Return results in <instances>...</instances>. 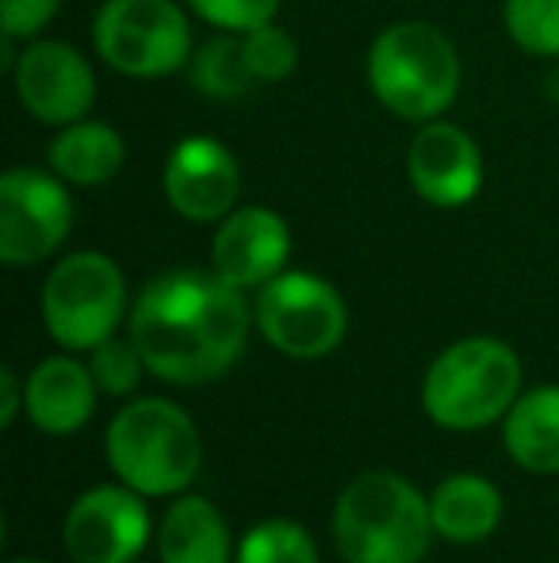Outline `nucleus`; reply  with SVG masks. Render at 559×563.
<instances>
[{
    "label": "nucleus",
    "mask_w": 559,
    "mask_h": 563,
    "mask_svg": "<svg viewBox=\"0 0 559 563\" xmlns=\"http://www.w3.org/2000/svg\"><path fill=\"white\" fill-rule=\"evenodd\" d=\"M433 529L448 544H479L502 526V490L479 472H452L429 495Z\"/></svg>",
    "instance_id": "obj_18"
},
{
    "label": "nucleus",
    "mask_w": 559,
    "mask_h": 563,
    "mask_svg": "<svg viewBox=\"0 0 559 563\" xmlns=\"http://www.w3.org/2000/svg\"><path fill=\"white\" fill-rule=\"evenodd\" d=\"M89 35L100 66L127 81H165L185 74L195 51L192 12L185 0H100Z\"/></svg>",
    "instance_id": "obj_6"
},
{
    "label": "nucleus",
    "mask_w": 559,
    "mask_h": 563,
    "mask_svg": "<svg viewBox=\"0 0 559 563\" xmlns=\"http://www.w3.org/2000/svg\"><path fill=\"white\" fill-rule=\"evenodd\" d=\"M329 529L345 563H422L437 537L429 498L388 467L345 483Z\"/></svg>",
    "instance_id": "obj_3"
},
{
    "label": "nucleus",
    "mask_w": 559,
    "mask_h": 563,
    "mask_svg": "<svg viewBox=\"0 0 559 563\" xmlns=\"http://www.w3.org/2000/svg\"><path fill=\"white\" fill-rule=\"evenodd\" d=\"M406 180L414 196L437 211L468 208L487 180V162L476 134L452 119H429L406 146Z\"/></svg>",
    "instance_id": "obj_13"
},
{
    "label": "nucleus",
    "mask_w": 559,
    "mask_h": 563,
    "mask_svg": "<svg viewBox=\"0 0 559 563\" xmlns=\"http://www.w3.org/2000/svg\"><path fill=\"white\" fill-rule=\"evenodd\" d=\"M8 77H12V92L23 112L54 131L77 123V119H89L100 97L89 54L77 51L66 38L38 35L20 43Z\"/></svg>",
    "instance_id": "obj_10"
},
{
    "label": "nucleus",
    "mask_w": 559,
    "mask_h": 563,
    "mask_svg": "<svg viewBox=\"0 0 559 563\" xmlns=\"http://www.w3.org/2000/svg\"><path fill=\"white\" fill-rule=\"evenodd\" d=\"M43 327L54 345L92 353L131 319V291L120 261L104 250H74L43 280Z\"/></svg>",
    "instance_id": "obj_7"
},
{
    "label": "nucleus",
    "mask_w": 559,
    "mask_h": 563,
    "mask_svg": "<svg viewBox=\"0 0 559 563\" xmlns=\"http://www.w3.org/2000/svg\"><path fill=\"white\" fill-rule=\"evenodd\" d=\"M89 368L97 376V387L112 399H131L146 379V356L138 353V345L127 338H108L104 345H97L89 353Z\"/></svg>",
    "instance_id": "obj_24"
},
{
    "label": "nucleus",
    "mask_w": 559,
    "mask_h": 563,
    "mask_svg": "<svg viewBox=\"0 0 559 563\" xmlns=\"http://www.w3.org/2000/svg\"><path fill=\"white\" fill-rule=\"evenodd\" d=\"M185 4H188V12L208 23L211 31L246 35V31L277 20L283 0H185Z\"/></svg>",
    "instance_id": "obj_25"
},
{
    "label": "nucleus",
    "mask_w": 559,
    "mask_h": 563,
    "mask_svg": "<svg viewBox=\"0 0 559 563\" xmlns=\"http://www.w3.org/2000/svg\"><path fill=\"white\" fill-rule=\"evenodd\" d=\"M0 426H15V418H20V410H27V384H23L20 376H15V368H4L0 372Z\"/></svg>",
    "instance_id": "obj_27"
},
{
    "label": "nucleus",
    "mask_w": 559,
    "mask_h": 563,
    "mask_svg": "<svg viewBox=\"0 0 559 563\" xmlns=\"http://www.w3.org/2000/svg\"><path fill=\"white\" fill-rule=\"evenodd\" d=\"M291 227L265 203H238L211 234V268L242 291H257L288 268Z\"/></svg>",
    "instance_id": "obj_14"
},
{
    "label": "nucleus",
    "mask_w": 559,
    "mask_h": 563,
    "mask_svg": "<svg viewBox=\"0 0 559 563\" xmlns=\"http://www.w3.org/2000/svg\"><path fill=\"white\" fill-rule=\"evenodd\" d=\"M62 12V0H0V31L4 38L27 43V38L46 35Z\"/></svg>",
    "instance_id": "obj_26"
},
{
    "label": "nucleus",
    "mask_w": 559,
    "mask_h": 563,
    "mask_svg": "<svg viewBox=\"0 0 559 563\" xmlns=\"http://www.w3.org/2000/svg\"><path fill=\"white\" fill-rule=\"evenodd\" d=\"M234 563H322V560L314 537L299 521L269 518V521H257L242 537Z\"/></svg>",
    "instance_id": "obj_22"
},
{
    "label": "nucleus",
    "mask_w": 559,
    "mask_h": 563,
    "mask_svg": "<svg viewBox=\"0 0 559 563\" xmlns=\"http://www.w3.org/2000/svg\"><path fill=\"white\" fill-rule=\"evenodd\" d=\"M365 81L383 112L422 126L448 115L456 104L463 89V58L437 23L395 20L368 43Z\"/></svg>",
    "instance_id": "obj_2"
},
{
    "label": "nucleus",
    "mask_w": 559,
    "mask_h": 563,
    "mask_svg": "<svg viewBox=\"0 0 559 563\" xmlns=\"http://www.w3.org/2000/svg\"><path fill=\"white\" fill-rule=\"evenodd\" d=\"M231 526L219 506L203 495H177L157 521V556L161 563H234Z\"/></svg>",
    "instance_id": "obj_17"
},
{
    "label": "nucleus",
    "mask_w": 559,
    "mask_h": 563,
    "mask_svg": "<svg viewBox=\"0 0 559 563\" xmlns=\"http://www.w3.org/2000/svg\"><path fill=\"white\" fill-rule=\"evenodd\" d=\"M522 356L502 338H460L445 345L422 379V410L433 426L476 433L502 422L522 395Z\"/></svg>",
    "instance_id": "obj_5"
},
{
    "label": "nucleus",
    "mask_w": 559,
    "mask_h": 563,
    "mask_svg": "<svg viewBox=\"0 0 559 563\" xmlns=\"http://www.w3.org/2000/svg\"><path fill=\"white\" fill-rule=\"evenodd\" d=\"M74 234V196L46 165H12L0 173V261L31 268L51 261Z\"/></svg>",
    "instance_id": "obj_9"
},
{
    "label": "nucleus",
    "mask_w": 559,
    "mask_h": 563,
    "mask_svg": "<svg viewBox=\"0 0 559 563\" xmlns=\"http://www.w3.org/2000/svg\"><path fill=\"white\" fill-rule=\"evenodd\" d=\"M8 563H46V560H31V556H20V560H8Z\"/></svg>",
    "instance_id": "obj_28"
},
{
    "label": "nucleus",
    "mask_w": 559,
    "mask_h": 563,
    "mask_svg": "<svg viewBox=\"0 0 559 563\" xmlns=\"http://www.w3.org/2000/svg\"><path fill=\"white\" fill-rule=\"evenodd\" d=\"M108 467L146 498H177L203 467V438L192 415L161 395L131 399L108 422Z\"/></svg>",
    "instance_id": "obj_4"
},
{
    "label": "nucleus",
    "mask_w": 559,
    "mask_h": 563,
    "mask_svg": "<svg viewBox=\"0 0 559 563\" xmlns=\"http://www.w3.org/2000/svg\"><path fill=\"white\" fill-rule=\"evenodd\" d=\"M242 51H246V66L257 85L288 81V77L299 69V58H303L295 35H291L280 20L246 31V35H242Z\"/></svg>",
    "instance_id": "obj_23"
},
{
    "label": "nucleus",
    "mask_w": 559,
    "mask_h": 563,
    "mask_svg": "<svg viewBox=\"0 0 559 563\" xmlns=\"http://www.w3.org/2000/svg\"><path fill=\"white\" fill-rule=\"evenodd\" d=\"M254 307L215 268H169L135 296L127 334L149 376L200 387L226 376L246 353Z\"/></svg>",
    "instance_id": "obj_1"
},
{
    "label": "nucleus",
    "mask_w": 559,
    "mask_h": 563,
    "mask_svg": "<svg viewBox=\"0 0 559 563\" xmlns=\"http://www.w3.org/2000/svg\"><path fill=\"white\" fill-rule=\"evenodd\" d=\"M62 544L74 563H135L149 544L146 495L127 483L89 487L66 510Z\"/></svg>",
    "instance_id": "obj_12"
},
{
    "label": "nucleus",
    "mask_w": 559,
    "mask_h": 563,
    "mask_svg": "<svg viewBox=\"0 0 559 563\" xmlns=\"http://www.w3.org/2000/svg\"><path fill=\"white\" fill-rule=\"evenodd\" d=\"M127 165V139L108 119H77L58 126L46 142V169H54L69 188H104Z\"/></svg>",
    "instance_id": "obj_16"
},
{
    "label": "nucleus",
    "mask_w": 559,
    "mask_h": 563,
    "mask_svg": "<svg viewBox=\"0 0 559 563\" xmlns=\"http://www.w3.org/2000/svg\"><path fill=\"white\" fill-rule=\"evenodd\" d=\"M254 327L291 361H322L345 341L349 307L326 276L306 273V268H283L277 280L257 288Z\"/></svg>",
    "instance_id": "obj_8"
},
{
    "label": "nucleus",
    "mask_w": 559,
    "mask_h": 563,
    "mask_svg": "<svg viewBox=\"0 0 559 563\" xmlns=\"http://www.w3.org/2000/svg\"><path fill=\"white\" fill-rule=\"evenodd\" d=\"M502 445L525 472H559V384H540L517 395L502 418Z\"/></svg>",
    "instance_id": "obj_19"
},
{
    "label": "nucleus",
    "mask_w": 559,
    "mask_h": 563,
    "mask_svg": "<svg viewBox=\"0 0 559 563\" xmlns=\"http://www.w3.org/2000/svg\"><path fill=\"white\" fill-rule=\"evenodd\" d=\"M502 31L529 58L559 62V0H502Z\"/></svg>",
    "instance_id": "obj_21"
},
{
    "label": "nucleus",
    "mask_w": 559,
    "mask_h": 563,
    "mask_svg": "<svg viewBox=\"0 0 559 563\" xmlns=\"http://www.w3.org/2000/svg\"><path fill=\"white\" fill-rule=\"evenodd\" d=\"M23 384H27L31 426L51 438H69V433L85 430L97 415V376L69 349L38 361Z\"/></svg>",
    "instance_id": "obj_15"
},
{
    "label": "nucleus",
    "mask_w": 559,
    "mask_h": 563,
    "mask_svg": "<svg viewBox=\"0 0 559 563\" xmlns=\"http://www.w3.org/2000/svg\"><path fill=\"white\" fill-rule=\"evenodd\" d=\"M188 81L200 97L208 100H242L246 92L257 89L254 74L246 66V51H242V35H231V31H215L208 43H200L192 51V62H188Z\"/></svg>",
    "instance_id": "obj_20"
},
{
    "label": "nucleus",
    "mask_w": 559,
    "mask_h": 563,
    "mask_svg": "<svg viewBox=\"0 0 559 563\" xmlns=\"http://www.w3.org/2000/svg\"><path fill=\"white\" fill-rule=\"evenodd\" d=\"M161 196L172 216L195 227H215L242 203V165L226 142L185 134L161 165Z\"/></svg>",
    "instance_id": "obj_11"
}]
</instances>
